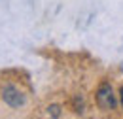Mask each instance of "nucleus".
Instances as JSON below:
<instances>
[{
	"instance_id": "f03ea898",
	"label": "nucleus",
	"mask_w": 123,
	"mask_h": 119,
	"mask_svg": "<svg viewBox=\"0 0 123 119\" xmlns=\"http://www.w3.org/2000/svg\"><path fill=\"white\" fill-rule=\"evenodd\" d=\"M2 98H4V102L8 106H12V108H19V106L25 104V95L21 93V91L13 87V85H6L4 91H2Z\"/></svg>"
},
{
	"instance_id": "f257e3e1",
	"label": "nucleus",
	"mask_w": 123,
	"mask_h": 119,
	"mask_svg": "<svg viewBox=\"0 0 123 119\" xmlns=\"http://www.w3.org/2000/svg\"><path fill=\"white\" fill-rule=\"evenodd\" d=\"M97 102L102 110H114L116 108V96H114V91L110 83H100V87L97 91Z\"/></svg>"
},
{
	"instance_id": "7ed1b4c3",
	"label": "nucleus",
	"mask_w": 123,
	"mask_h": 119,
	"mask_svg": "<svg viewBox=\"0 0 123 119\" xmlns=\"http://www.w3.org/2000/svg\"><path fill=\"white\" fill-rule=\"evenodd\" d=\"M59 115H61V106L51 104L49 108H47V112H46V119H59Z\"/></svg>"
},
{
	"instance_id": "20e7f679",
	"label": "nucleus",
	"mask_w": 123,
	"mask_h": 119,
	"mask_svg": "<svg viewBox=\"0 0 123 119\" xmlns=\"http://www.w3.org/2000/svg\"><path fill=\"white\" fill-rule=\"evenodd\" d=\"M119 95H121V106H123V87H121V91H119Z\"/></svg>"
}]
</instances>
